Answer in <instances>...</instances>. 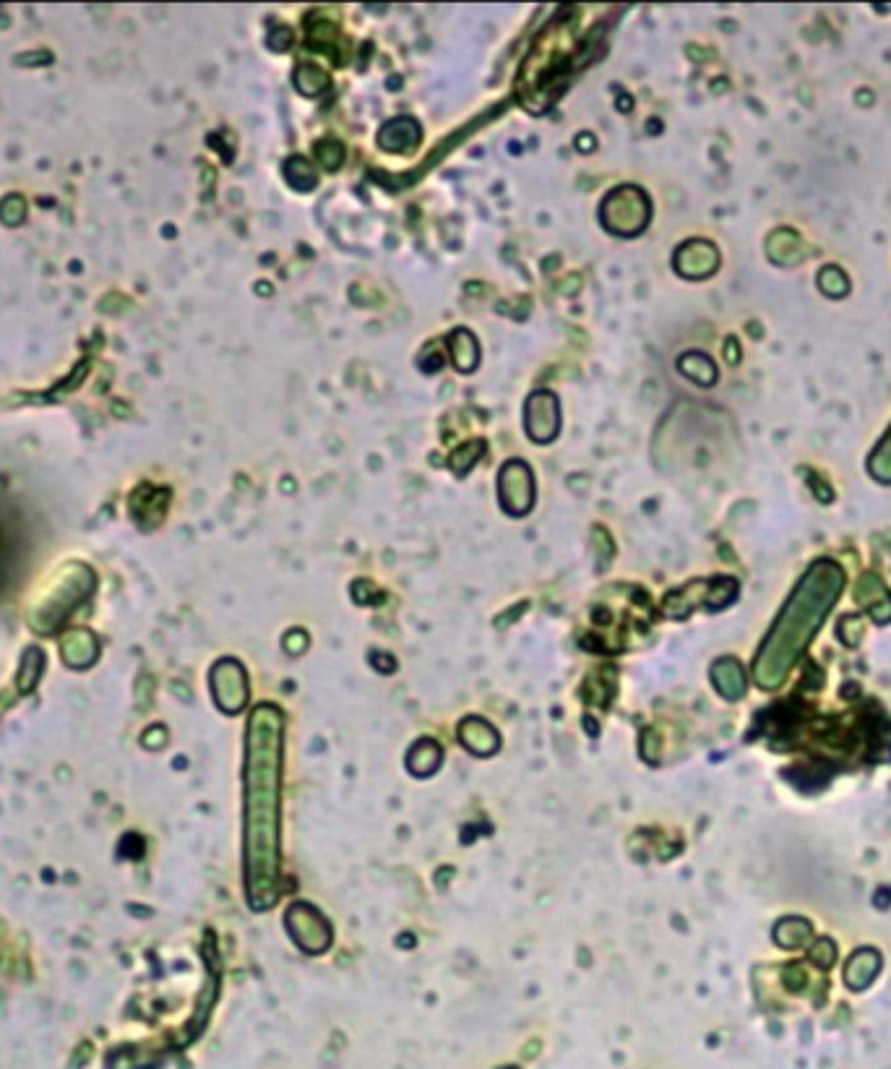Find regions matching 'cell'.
<instances>
[{
  "label": "cell",
  "instance_id": "cell-1",
  "mask_svg": "<svg viewBox=\"0 0 891 1069\" xmlns=\"http://www.w3.org/2000/svg\"><path fill=\"white\" fill-rule=\"evenodd\" d=\"M279 788H282V712L256 707L245 751V892L253 910L279 900Z\"/></svg>",
  "mask_w": 891,
  "mask_h": 1069
},
{
  "label": "cell",
  "instance_id": "cell-2",
  "mask_svg": "<svg viewBox=\"0 0 891 1069\" xmlns=\"http://www.w3.org/2000/svg\"><path fill=\"white\" fill-rule=\"evenodd\" d=\"M842 590H845V572L839 564L821 558L808 569L779 613L777 624L769 631L753 665V678L761 689H777L785 684L787 673L806 652L808 642L821 629L824 618L832 613Z\"/></svg>",
  "mask_w": 891,
  "mask_h": 1069
},
{
  "label": "cell",
  "instance_id": "cell-3",
  "mask_svg": "<svg viewBox=\"0 0 891 1069\" xmlns=\"http://www.w3.org/2000/svg\"><path fill=\"white\" fill-rule=\"evenodd\" d=\"M563 19L566 14L561 11V16L540 34V40L524 60L522 76L516 81L519 100L527 107H535V113H542V107L553 102L550 92L561 87L563 79L574 71V58L584 50V40L576 37V27L571 21L574 11H568V21Z\"/></svg>",
  "mask_w": 891,
  "mask_h": 1069
},
{
  "label": "cell",
  "instance_id": "cell-4",
  "mask_svg": "<svg viewBox=\"0 0 891 1069\" xmlns=\"http://www.w3.org/2000/svg\"><path fill=\"white\" fill-rule=\"evenodd\" d=\"M649 214H652V204H649L647 193L636 186L615 188L605 196L600 206L605 230L621 235V238L639 235L649 225Z\"/></svg>",
  "mask_w": 891,
  "mask_h": 1069
},
{
  "label": "cell",
  "instance_id": "cell-5",
  "mask_svg": "<svg viewBox=\"0 0 891 1069\" xmlns=\"http://www.w3.org/2000/svg\"><path fill=\"white\" fill-rule=\"evenodd\" d=\"M284 926H287V931H290V937L295 939L297 947L308 952V955H321V952L329 950L331 926L313 905H292V908L287 910V916H284Z\"/></svg>",
  "mask_w": 891,
  "mask_h": 1069
},
{
  "label": "cell",
  "instance_id": "cell-6",
  "mask_svg": "<svg viewBox=\"0 0 891 1069\" xmlns=\"http://www.w3.org/2000/svg\"><path fill=\"white\" fill-rule=\"evenodd\" d=\"M498 496H501L503 509L514 517H522L532 509V501H535V480H532V470H529L524 462L514 459V462H506L498 475Z\"/></svg>",
  "mask_w": 891,
  "mask_h": 1069
},
{
  "label": "cell",
  "instance_id": "cell-7",
  "mask_svg": "<svg viewBox=\"0 0 891 1069\" xmlns=\"http://www.w3.org/2000/svg\"><path fill=\"white\" fill-rule=\"evenodd\" d=\"M527 433L529 439L537 441V444H548L558 436V428H561V407H558V399L553 392H535L527 402Z\"/></svg>",
  "mask_w": 891,
  "mask_h": 1069
},
{
  "label": "cell",
  "instance_id": "cell-8",
  "mask_svg": "<svg viewBox=\"0 0 891 1069\" xmlns=\"http://www.w3.org/2000/svg\"><path fill=\"white\" fill-rule=\"evenodd\" d=\"M214 697L225 712H240L248 702V678L243 665L235 660H222L212 673Z\"/></svg>",
  "mask_w": 891,
  "mask_h": 1069
},
{
  "label": "cell",
  "instance_id": "cell-9",
  "mask_svg": "<svg viewBox=\"0 0 891 1069\" xmlns=\"http://www.w3.org/2000/svg\"><path fill=\"white\" fill-rule=\"evenodd\" d=\"M720 266V253L707 240H688L675 253V269L688 279H704Z\"/></svg>",
  "mask_w": 891,
  "mask_h": 1069
},
{
  "label": "cell",
  "instance_id": "cell-10",
  "mask_svg": "<svg viewBox=\"0 0 891 1069\" xmlns=\"http://www.w3.org/2000/svg\"><path fill=\"white\" fill-rule=\"evenodd\" d=\"M378 144L391 154L412 152L420 144V123L412 118L389 120L378 133Z\"/></svg>",
  "mask_w": 891,
  "mask_h": 1069
},
{
  "label": "cell",
  "instance_id": "cell-11",
  "mask_svg": "<svg viewBox=\"0 0 891 1069\" xmlns=\"http://www.w3.org/2000/svg\"><path fill=\"white\" fill-rule=\"evenodd\" d=\"M459 741L467 746L472 754L477 757H488L493 754L498 746H501V736L495 733V728L490 723H485L482 718H467L459 728Z\"/></svg>",
  "mask_w": 891,
  "mask_h": 1069
},
{
  "label": "cell",
  "instance_id": "cell-12",
  "mask_svg": "<svg viewBox=\"0 0 891 1069\" xmlns=\"http://www.w3.org/2000/svg\"><path fill=\"white\" fill-rule=\"evenodd\" d=\"M449 352L454 366L459 368V371H472V368L477 366V360H480V345H477V339L472 337L467 329H456V332L451 334Z\"/></svg>",
  "mask_w": 891,
  "mask_h": 1069
},
{
  "label": "cell",
  "instance_id": "cell-13",
  "mask_svg": "<svg viewBox=\"0 0 891 1069\" xmlns=\"http://www.w3.org/2000/svg\"><path fill=\"white\" fill-rule=\"evenodd\" d=\"M441 759V746H438L436 741L425 738V741H417L410 749V754H407V767H410L415 775H430V772L438 770Z\"/></svg>",
  "mask_w": 891,
  "mask_h": 1069
},
{
  "label": "cell",
  "instance_id": "cell-14",
  "mask_svg": "<svg viewBox=\"0 0 891 1069\" xmlns=\"http://www.w3.org/2000/svg\"><path fill=\"white\" fill-rule=\"evenodd\" d=\"M712 678L717 689H720L727 699H738L740 694H743V686H746L743 668H740L735 660H720V663L714 665Z\"/></svg>",
  "mask_w": 891,
  "mask_h": 1069
},
{
  "label": "cell",
  "instance_id": "cell-15",
  "mask_svg": "<svg viewBox=\"0 0 891 1069\" xmlns=\"http://www.w3.org/2000/svg\"><path fill=\"white\" fill-rule=\"evenodd\" d=\"M678 368L680 373H686L688 379L699 381V384L704 386L714 384V379H717V368H714L712 360H709L707 355H701V352H688V355H683Z\"/></svg>",
  "mask_w": 891,
  "mask_h": 1069
},
{
  "label": "cell",
  "instance_id": "cell-16",
  "mask_svg": "<svg viewBox=\"0 0 891 1069\" xmlns=\"http://www.w3.org/2000/svg\"><path fill=\"white\" fill-rule=\"evenodd\" d=\"M868 472L878 483H891V425L868 457Z\"/></svg>",
  "mask_w": 891,
  "mask_h": 1069
},
{
  "label": "cell",
  "instance_id": "cell-17",
  "mask_svg": "<svg viewBox=\"0 0 891 1069\" xmlns=\"http://www.w3.org/2000/svg\"><path fill=\"white\" fill-rule=\"evenodd\" d=\"M284 175H287V180H290L292 188H297V191H311L318 183V175L313 173V167L308 165V160H303V157H290V160L284 162Z\"/></svg>",
  "mask_w": 891,
  "mask_h": 1069
},
{
  "label": "cell",
  "instance_id": "cell-18",
  "mask_svg": "<svg viewBox=\"0 0 891 1069\" xmlns=\"http://www.w3.org/2000/svg\"><path fill=\"white\" fill-rule=\"evenodd\" d=\"M878 970V957L873 952H860L858 957H852L850 968H847V978H850V986H865L871 981L873 973Z\"/></svg>",
  "mask_w": 891,
  "mask_h": 1069
},
{
  "label": "cell",
  "instance_id": "cell-19",
  "mask_svg": "<svg viewBox=\"0 0 891 1069\" xmlns=\"http://www.w3.org/2000/svg\"><path fill=\"white\" fill-rule=\"evenodd\" d=\"M295 84L300 92L313 97V94L324 92V89L329 87V76H326L324 71L316 66H300L295 71Z\"/></svg>",
  "mask_w": 891,
  "mask_h": 1069
},
{
  "label": "cell",
  "instance_id": "cell-20",
  "mask_svg": "<svg viewBox=\"0 0 891 1069\" xmlns=\"http://www.w3.org/2000/svg\"><path fill=\"white\" fill-rule=\"evenodd\" d=\"M316 157H318V162H321V167H324V170H337V167L342 165V160H344V149H342V144H339V141L326 139L316 147Z\"/></svg>",
  "mask_w": 891,
  "mask_h": 1069
}]
</instances>
